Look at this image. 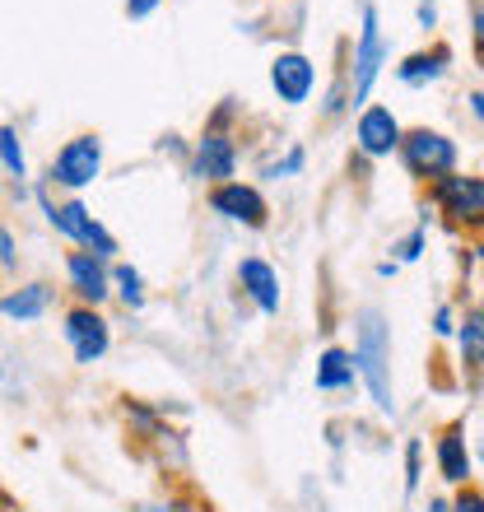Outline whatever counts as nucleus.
I'll return each instance as SVG.
<instances>
[{"mask_svg": "<svg viewBox=\"0 0 484 512\" xmlns=\"http://www.w3.org/2000/svg\"><path fill=\"white\" fill-rule=\"evenodd\" d=\"M354 326V364H359L363 396L382 419H396V340H391V317L382 303H359L350 317Z\"/></svg>", "mask_w": 484, "mask_h": 512, "instance_id": "f257e3e1", "label": "nucleus"}, {"mask_svg": "<svg viewBox=\"0 0 484 512\" xmlns=\"http://www.w3.org/2000/svg\"><path fill=\"white\" fill-rule=\"evenodd\" d=\"M33 205L42 210L47 229H52L56 238H66L70 247L94 252V256H103V261H117L121 256L117 233H112L108 224L80 201V196H56V187L47 182V177H33Z\"/></svg>", "mask_w": 484, "mask_h": 512, "instance_id": "f03ea898", "label": "nucleus"}, {"mask_svg": "<svg viewBox=\"0 0 484 512\" xmlns=\"http://www.w3.org/2000/svg\"><path fill=\"white\" fill-rule=\"evenodd\" d=\"M391 66V42L382 28V10L377 0H359V19H354V38L345 42V80H350V103L354 112L363 103H373L377 80Z\"/></svg>", "mask_w": 484, "mask_h": 512, "instance_id": "7ed1b4c3", "label": "nucleus"}, {"mask_svg": "<svg viewBox=\"0 0 484 512\" xmlns=\"http://www.w3.org/2000/svg\"><path fill=\"white\" fill-rule=\"evenodd\" d=\"M424 205L457 238H484V173H475V168H457V173L429 182Z\"/></svg>", "mask_w": 484, "mask_h": 512, "instance_id": "20e7f679", "label": "nucleus"}, {"mask_svg": "<svg viewBox=\"0 0 484 512\" xmlns=\"http://www.w3.org/2000/svg\"><path fill=\"white\" fill-rule=\"evenodd\" d=\"M396 163H401V173L410 177L415 187H429V182H438V177L461 168V140L452 131H443V126H429V122L405 126Z\"/></svg>", "mask_w": 484, "mask_h": 512, "instance_id": "39448f33", "label": "nucleus"}, {"mask_svg": "<svg viewBox=\"0 0 484 512\" xmlns=\"http://www.w3.org/2000/svg\"><path fill=\"white\" fill-rule=\"evenodd\" d=\"M103 173H108V145H103V135L80 131L56 145V154L42 177H47L56 191H66V196H84Z\"/></svg>", "mask_w": 484, "mask_h": 512, "instance_id": "423d86ee", "label": "nucleus"}, {"mask_svg": "<svg viewBox=\"0 0 484 512\" xmlns=\"http://www.w3.org/2000/svg\"><path fill=\"white\" fill-rule=\"evenodd\" d=\"M205 210L215 219H224L229 229H242V233H266L270 219H275L266 187L252 182V177H233V182L210 187L205 191Z\"/></svg>", "mask_w": 484, "mask_h": 512, "instance_id": "0eeeda50", "label": "nucleus"}, {"mask_svg": "<svg viewBox=\"0 0 484 512\" xmlns=\"http://www.w3.org/2000/svg\"><path fill=\"white\" fill-rule=\"evenodd\" d=\"M266 84L280 108L298 112V108H308L312 98H317V89H322V66L303 47H280L266 66Z\"/></svg>", "mask_w": 484, "mask_h": 512, "instance_id": "6e6552de", "label": "nucleus"}, {"mask_svg": "<svg viewBox=\"0 0 484 512\" xmlns=\"http://www.w3.org/2000/svg\"><path fill=\"white\" fill-rule=\"evenodd\" d=\"M350 140H354V154L359 163H387L401 154V140H405V122L396 117L391 103H363L359 112L350 117Z\"/></svg>", "mask_w": 484, "mask_h": 512, "instance_id": "1a4fd4ad", "label": "nucleus"}, {"mask_svg": "<svg viewBox=\"0 0 484 512\" xmlns=\"http://www.w3.org/2000/svg\"><path fill=\"white\" fill-rule=\"evenodd\" d=\"M61 340L70 350L75 368H94L112 354V322L103 308H84V303H66L61 308Z\"/></svg>", "mask_w": 484, "mask_h": 512, "instance_id": "9d476101", "label": "nucleus"}, {"mask_svg": "<svg viewBox=\"0 0 484 512\" xmlns=\"http://www.w3.org/2000/svg\"><path fill=\"white\" fill-rule=\"evenodd\" d=\"M242 168V140L238 131H210L201 126V135L191 140V159H187V177L201 182L205 191L219 182H233Z\"/></svg>", "mask_w": 484, "mask_h": 512, "instance_id": "9b49d317", "label": "nucleus"}, {"mask_svg": "<svg viewBox=\"0 0 484 512\" xmlns=\"http://www.w3.org/2000/svg\"><path fill=\"white\" fill-rule=\"evenodd\" d=\"M233 284H238L242 303H252L256 317H280L284 308V275L280 266L261 252H242L233 261Z\"/></svg>", "mask_w": 484, "mask_h": 512, "instance_id": "f8f14e48", "label": "nucleus"}, {"mask_svg": "<svg viewBox=\"0 0 484 512\" xmlns=\"http://www.w3.org/2000/svg\"><path fill=\"white\" fill-rule=\"evenodd\" d=\"M429 457H433V475L447 485V494L475 485V475H480V466H475V447L466 443V419H452V424H443V429L433 433Z\"/></svg>", "mask_w": 484, "mask_h": 512, "instance_id": "ddd939ff", "label": "nucleus"}, {"mask_svg": "<svg viewBox=\"0 0 484 512\" xmlns=\"http://www.w3.org/2000/svg\"><path fill=\"white\" fill-rule=\"evenodd\" d=\"M61 289L70 294V303H84V308H108L112 303V261L94 252H80V247H70L61 256Z\"/></svg>", "mask_w": 484, "mask_h": 512, "instance_id": "4468645a", "label": "nucleus"}, {"mask_svg": "<svg viewBox=\"0 0 484 512\" xmlns=\"http://www.w3.org/2000/svg\"><path fill=\"white\" fill-rule=\"evenodd\" d=\"M452 70H457V47H452V42H443V38H429L424 47L405 52L401 61L391 66V75H396V84H401V89L424 94V89H433V84H443Z\"/></svg>", "mask_w": 484, "mask_h": 512, "instance_id": "2eb2a0df", "label": "nucleus"}, {"mask_svg": "<svg viewBox=\"0 0 484 512\" xmlns=\"http://www.w3.org/2000/svg\"><path fill=\"white\" fill-rule=\"evenodd\" d=\"M61 294H66V289H56V284H47V280H24V284H14V289H0V322H10V326L42 322V317L56 312Z\"/></svg>", "mask_w": 484, "mask_h": 512, "instance_id": "dca6fc26", "label": "nucleus"}, {"mask_svg": "<svg viewBox=\"0 0 484 512\" xmlns=\"http://www.w3.org/2000/svg\"><path fill=\"white\" fill-rule=\"evenodd\" d=\"M312 387L322 391V396H354L363 391L359 382V364H354V350L350 345H322L317 350V364H312Z\"/></svg>", "mask_w": 484, "mask_h": 512, "instance_id": "f3484780", "label": "nucleus"}, {"mask_svg": "<svg viewBox=\"0 0 484 512\" xmlns=\"http://www.w3.org/2000/svg\"><path fill=\"white\" fill-rule=\"evenodd\" d=\"M121 419H126L131 438H140V443H182V433L168 424V405L121 396Z\"/></svg>", "mask_w": 484, "mask_h": 512, "instance_id": "a211bd4d", "label": "nucleus"}, {"mask_svg": "<svg viewBox=\"0 0 484 512\" xmlns=\"http://www.w3.org/2000/svg\"><path fill=\"white\" fill-rule=\"evenodd\" d=\"M452 350H457V368H461V382H484V322L480 312L466 303L461 308V326L452 336Z\"/></svg>", "mask_w": 484, "mask_h": 512, "instance_id": "6ab92c4d", "label": "nucleus"}, {"mask_svg": "<svg viewBox=\"0 0 484 512\" xmlns=\"http://www.w3.org/2000/svg\"><path fill=\"white\" fill-rule=\"evenodd\" d=\"M303 173H308V145H298V140H284L280 149L256 159V182H294Z\"/></svg>", "mask_w": 484, "mask_h": 512, "instance_id": "aec40b11", "label": "nucleus"}, {"mask_svg": "<svg viewBox=\"0 0 484 512\" xmlns=\"http://www.w3.org/2000/svg\"><path fill=\"white\" fill-rule=\"evenodd\" d=\"M112 303H121V308L131 312V317L149 308L145 270L135 266V261H126V256H117V261H112Z\"/></svg>", "mask_w": 484, "mask_h": 512, "instance_id": "412c9836", "label": "nucleus"}, {"mask_svg": "<svg viewBox=\"0 0 484 512\" xmlns=\"http://www.w3.org/2000/svg\"><path fill=\"white\" fill-rule=\"evenodd\" d=\"M0 173L10 177V187H33V168H28L24 135L14 122H0Z\"/></svg>", "mask_w": 484, "mask_h": 512, "instance_id": "4be33fe9", "label": "nucleus"}, {"mask_svg": "<svg viewBox=\"0 0 484 512\" xmlns=\"http://www.w3.org/2000/svg\"><path fill=\"white\" fill-rule=\"evenodd\" d=\"M424 457H429L424 433H410V438L401 443V489H405V499H415L419 489H424Z\"/></svg>", "mask_w": 484, "mask_h": 512, "instance_id": "5701e85b", "label": "nucleus"}, {"mask_svg": "<svg viewBox=\"0 0 484 512\" xmlns=\"http://www.w3.org/2000/svg\"><path fill=\"white\" fill-rule=\"evenodd\" d=\"M317 112H322V122H345V117H354V103H350V80H345V66L336 70V80L326 84V94L317 98Z\"/></svg>", "mask_w": 484, "mask_h": 512, "instance_id": "b1692460", "label": "nucleus"}, {"mask_svg": "<svg viewBox=\"0 0 484 512\" xmlns=\"http://www.w3.org/2000/svg\"><path fill=\"white\" fill-rule=\"evenodd\" d=\"M429 229L433 224H415V229H405L401 238H391V261H401V266L424 261V252H429Z\"/></svg>", "mask_w": 484, "mask_h": 512, "instance_id": "393cba45", "label": "nucleus"}, {"mask_svg": "<svg viewBox=\"0 0 484 512\" xmlns=\"http://www.w3.org/2000/svg\"><path fill=\"white\" fill-rule=\"evenodd\" d=\"M461 326V303L457 298H443V303H433L429 312V336L433 340H452Z\"/></svg>", "mask_w": 484, "mask_h": 512, "instance_id": "a878e982", "label": "nucleus"}, {"mask_svg": "<svg viewBox=\"0 0 484 512\" xmlns=\"http://www.w3.org/2000/svg\"><path fill=\"white\" fill-rule=\"evenodd\" d=\"M466 28H471V61L484 75V0H466Z\"/></svg>", "mask_w": 484, "mask_h": 512, "instance_id": "bb28decb", "label": "nucleus"}, {"mask_svg": "<svg viewBox=\"0 0 484 512\" xmlns=\"http://www.w3.org/2000/svg\"><path fill=\"white\" fill-rule=\"evenodd\" d=\"M205 126H210V131H238L242 126V103L238 98H219L215 108H210V117H205Z\"/></svg>", "mask_w": 484, "mask_h": 512, "instance_id": "cd10ccee", "label": "nucleus"}, {"mask_svg": "<svg viewBox=\"0 0 484 512\" xmlns=\"http://www.w3.org/2000/svg\"><path fill=\"white\" fill-rule=\"evenodd\" d=\"M415 28L429 33V38H438V28H443V5H438V0H415Z\"/></svg>", "mask_w": 484, "mask_h": 512, "instance_id": "c85d7f7f", "label": "nucleus"}, {"mask_svg": "<svg viewBox=\"0 0 484 512\" xmlns=\"http://www.w3.org/2000/svg\"><path fill=\"white\" fill-rule=\"evenodd\" d=\"M0 270L10 275V270H19V238H14V229L0 219Z\"/></svg>", "mask_w": 484, "mask_h": 512, "instance_id": "c756f323", "label": "nucleus"}, {"mask_svg": "<svg viewBox=\"0 0 484 512\" xmlns=\"http://www.w3.org/2000/svg\"><path fill=\"white\" fill-rule=\"evenodd\" d=\"M159 10H163V0H121V14H126L131 24H145V19H154Z\"/></svg>", "mask_w": 484, "mask_h": 512, "instance_id": "7c9ffc66", "label": "nucleus"}, {"mask_svg": "<svg viewBox=\"0 0 484 512\" xmlns=\"http://www.w3.org/2000/svg\"><path fill=\"white\" fill-rule=\"evenodd\" d=\"M452 512H484V489L480 485H466L452 494Z\"/></svg>", "mask_w": 484, "mask_h": 512, "instance_id": "2f4dec72", "label": "nucleus"}, {"mask_svg": "<svg viewBox=\"0 0 484 512\" xmlns=\"http://www.w3.org/2000/svg\"><path fill=\"white\" fill-rule=\"evenodd\" d=\"M461 103H466V112H471V122L484 126V89H466V98H461Z\"/></svg>", "mask_w": 484, "mask_h": 512, "instance_id": "473e14b6", "label": "nucleus"}, {"mask_svg": "<svg viewBox=\"0 0 484 512\" xmlns=\"http://www.w3.org/2000/svg\"><path fill=\"white\" fill-rule=\"evenodd\" d=\"M373 275H377V280H396V275H401V261H391V256H377V261H373Z\"/></svg>", "mask_w": 484, "mask_h": 512, "instance_id": "72a5a7b5", "label": "nucleus"}, {"mask_svg": "<svg viewBox=\"0 0 484 512\" xmlns=\"http://www.w3.org/2000/svg\"><path fill=\"white\" fill-rule=\"evenodd\" d=\"M424 512H452V494H429Z\"/></svg>", "mask_w": 484, "mask_h": 512, "instance_id": "f704fd0d", "label": "nucleus"}, {"mask_svg": "<svg viewBox=\"0 0 484 512\" xmlns=\"http://www.w3.org/2000/svg\"><path fill=\"white\" fill-rule=\"evenodd\" d=\"M471 308H475V312H480V322H484V289H480V294H475V298H471Z\"/></svg>", "mask_w": 484, "mask_h": 512, "instance_id": "c9c22d12", "label": "nucleus"}, {"mask_svg": "<svg viewBox=\"0 0 484 512\" xmlns=\"http://www.w3.org/2000/svg\"><path fill=\"white\" fill-rule=\"evenodd\" d=\"M475 466L484 471V443H475Z\"/></svg>", "mask_w": 484, "mask_h": 512, "instance_id": "e433bc0d", "label": "nucleus"}, {"mask_svg": "<svg viewBox=\"0 0 484 512\" xmlns=\"http://www.w3.org/2000/svg\"><path fill=\"white\" fill-rule=\"evenodd\" d=\"M0 275H5V270H0Z\"/></svg>", "mask_w": 484, "mask_h": 512, "instance_id": "4c0bfd02", "label": "nucleus"}, {"mask_svg": "<svg viewBox=\"0 0 484 512\" xmlns=\"http://www.w3.org/2000/svg\"><path fill=\"white\" fill-rule=\"evenodd\" d=\"M280 5H284V0H280Z\"/></svg>", "mask_w": 484, "mask_h": 512, "instance_id": "58836bf2", "label": "nucleus"}]
</instances>
